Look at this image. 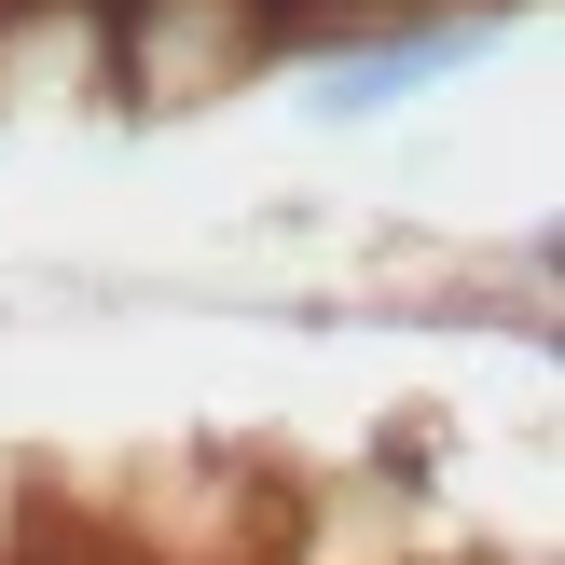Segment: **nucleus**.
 <instances>
[{
    "label": "nucleus",
    "mask_w": 565,
    "mask_h": 565,
    "mask_svg": "<svg viewBox=\"0 0 565 565\" xmlns=\"http://www.w3.org/2000/svg\"><path fill=\"white\" fill-rule=\"evenodd\" d=\"M456 55H483V28H414V42H373V55H345V70L318 83V125H359V110H386V97H414L428 70H456Z\"/></svg>",
    "instance_id": "nucleus-1"
}]
</instances>
